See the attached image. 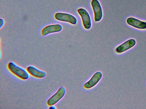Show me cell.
Wrapping results in <instances>:
<instances>
[{
  "mask_svg": "<svg viewBox=\"0 0 146 109\" xmlns=\"http://www.w3.org/2000/svg\"><path fill=\"white\" fill-rule=\"evenodd\" d=\"M27 70L30 74L37 78H44L46 75V72L41 70L33 66H28L27 68Z\"/></svg>",
  "mask_w": 146,
  "mask_h": 109,
  "instance_id": "obj_10",
  "label": "cell"
},
{
  "mask_svg": "<svg viewBox=\"0 0 146 109\" xmlns=\"http://www.w3.org/2000/svg\"><path fill=\"white\" fill-rule=\"evenodd\" d=\"M5 24V21L2 18H0V28L3 27Z\"/></svg>",
  "mask_w": 146,
  "mask_h": 109,
  "instance_id": "obj_11",
  "label": "cell"
},
{
  "mask_svg": "<svg viewBox=\"0 0 146 109\" xmlns=\"http://www.w3.org/2000/svg\"><path fill=\"white\" fill-rule=\"evenodd\" d=\"M62 26L60 24L49 25L44 28L41 32V35L43 36L50 34L60 32L62 29Z\"/></svg>",
  "mask_w": 146,
  "mask_h": 109,
  "instance_id": "obj_8",
  "label": "cell"
},
{
  "mask_svg": "<svg viewBox=\"0 0 146 109\" xmlns=\"http://www.w3.org/2000/svg\"><path fill=\"white\" fill-rule=\"evenodd\" d=\"M7 68L12 74L22 79L27 80L29 77L30 74L27 70L14 62H9Z\"/></svg>",
  "mask_w": 146,
  "mask_h": 109,
  "instance_id": "obj_1",
  "label": "cell"
},
{
  "mask_svg": "<svg viewBox=\"0 0 146 109\" xmlns=\"http://www.w3.org/2000/svg\"><path fill=\"white\" fill-rule=\"evenodd\" d=\"M91 5L94 14L95 21H100L103 16L102 10L101 5L98 0H92Z\"/></svg>",
  "mask_w": 146,
  "mask_h": 109,
  "instance_id": "obj_4",
  "label": "cell"
},
{
  "mask_svg": "<svg viewBox=\"0 0 146 109\" xmlns=\"http://www.w3.org/2000/svg\"><path fill=\"white\" fill-rule=\"evenodd\" d=\"M136 44L135 39H129L117 46L115 49V51L117 53H122L133 47Z\"/></svg>",
  "mask_w": 146,
  "mask_h": 109,
  "instance_id": "obj_7",
  "label": "cell"
},
{
  "mask_svg": "<svg viewBox=\"0 0 146 109\" xmlns=\"http://www.w3.org/2000/svg\"><path fill=\"white\" fill-rule=\"evenodd\" d=\"M54 17L58 20L68 22L73 25L77 22V20L74 16L67 13L57 12L54 15Z\"/></svg>",
  "mask_w": 146,
  "mask_h": 109,
  "instance_id": "obj_3",
  "label": "cell"
},
{
  "mask_svg": "<svg viewBox=\"0 0 146 109\" xmlns=\"http://www.w3.org/2000/svg\"><path fill=\"white\" fill-rule=\"evenodd\" d=\"M66 89L64 86L60 87L58 91L47 100L46 103L48 106L54 105L64 96Z\"/></svg>",
  "mask_w": 146,
  "mask_h": 109,
  "instance_id": "obj_2",
  "label": "cell"
},
{
  "mask_svg": "<svg viewBox=\"0 0 146 109\" xmlns=\"http://www.w3.org/2000/svg\"><path fill=\"white\" fill-rule=\"evenodd\" d=\"M102 76V74L101 72H96L91 78L84 84V87L86 89H90L94 87L100 80Z\"/></svg>",
  "mask_w": 146,
  "mask_h": 109,
  "instance_id": "obj_6",
  "label": "cell"
},
{
  "mask_svg": "<svg viewBox=\"0 0 146 109\" xmlns=\"http://www.w3.org/2000/svg\"><path fill=\"white\" fill-rule=\"evenodd\" d=\"M126 22L129 25L137 29L141 30L146 29V22L135 18L132 17L128 18L126 20Z\"/></svg>",
  "mask_w": 146,
  "mask_h": 109,
  "instance_id": "obj_9",
  "label": "cell"
},
{
  "mask_svg": "<svg viewBox=\"0 0 146 109\" xmlns=\"http://www.w3.org/2000/svg\"><path fill=\"white\" fill-rule=\"evenodd\" d=\"M77 11L82 18L84 28L87 30L90 29L91 27L92 22L88 12L85 9L82 8L78 9Z\"/></svg>",
  "mask_w": 146,
  "mask_h": 109,
  "instance_id": "obj_5",
  "label": "cell"
},
{
  "mask_svg": "<svg viewBox=\"0 0 146 109\" xmlns=\"http://www.w3.org/2000/svg\"><path fill=\"white\" fill-rule=\"evenodd\" d=\"M49 108L50 109H55L56 108L54 105H53L50 106Z\"/></svg>",
  "mask_w": 146,
  "mask_h": 109,
  "instance_id": "obj_12",
  "label": "cell"
}]
</instances>
